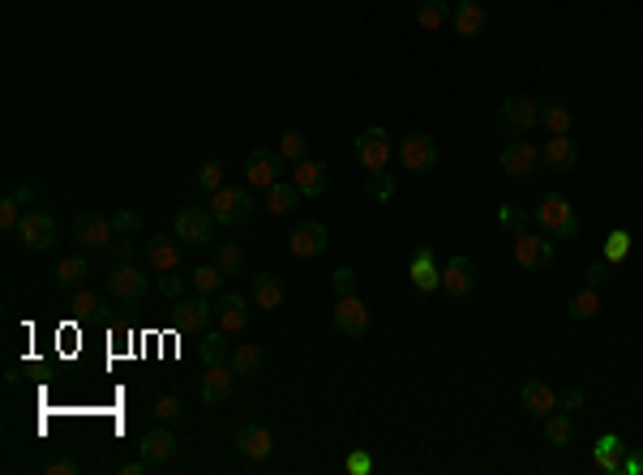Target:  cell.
Segmentation results:
<instances>
[{"instance_id": "1", "label": "cell", "mask_w": 643, "mask_h": 475, "mask_svg": "<svg viewBox=\"0 0 643 475\" xmlns=\"http://www.w3.org/2000/svg\"><path fill=\"white\" fill-rule=\"evenodd\" d=\"M532 214H536V223H541L544 236H553V240H575L579 236V214H575V206H570L562 193H544Z\"/></svg>"}, {"instance_id": "2", "label": "cell", "mask_w": 643, "mask_h": 475, "mask_svg": "<svg viewBox=\"0 0 643 475\" xmlns=\"http://www.w3.org/2000/svg\"><path fill=\"white\" fill-rule=\"evenodd\" d=\"M172 236L185 249H202V244H215V214L202 210V206H180L172 218Z\"/></svg>"}, {"instance_id": "3", "label": "cell", "mask_w": 643, "mask_h": 475, "mask_svg": "<svg viewBox=\"0 0 643 475\" xmlns=\"http://www.w3.org/2000/svg\"><path fill=\"white\" fill-rule=\"evenodd\" d=\"M497 124H502L511 138H523V133H532V129L541 124V103L528 99V95L502 99V107H497Z\"/></svg>"}, {"instance_id": "4", "label": "cell", "mask_w": 643, "mask_h": 475, "mask_svg": "<svg viewBox=\"0 0 643 475\" xmlns=\"http://www.w3.org/2000/svg\"><path fill=\"white\" fill-rule=\"evenodd\" d=\"M399 163H403V171H412V176L433 171V167H438V142H433L425 129L408 133V138L399 142Z\"/></svg>"}, {"instance_id": "5", "label": "cell", "mask_w": 643, "mask_h": 475, "mask_svg": "<svg viewBox=\"0 0 643 475\" xmlns=\"http://www.w3.org/2000/svg\"><path fill=\"white\" fill-rule=\"evenodd\" d=\"M210 214H215V223L223 227H232V223H249L253 218V197L245 189H215L210 193Z\"/></svg>"}, {"instance_id": "6", "label": "cell", "mask_w": 643, "mask_h": 475, "mask_svg": "<svg viewBox=\"0 0 643 475\" xmlns=\"http://www.w3.org/2000/svg\"><path fill=\"white\" fill-rule=\"evenodd\" d=\"M147 291H150V279L142 274V270H133V262L112 265V270H107V296H116L121 305H138Z\"/></svg>"}, {"instance_id": "7", "label": "cell", "mask_w": 643, "mask_h": 475, "mask_svg": "<svg viewBox=\"0 0 643 475\" xmlns=\"http://www.w3.org/2000/svg\"><path fill=\"white\" fill-rule=\"evenodd\" d=\"M18 240H22L26 249H35V253H44L56 244V218L48 210H26L22 223H18Z\"/></svg>"}, {"instance_id": "8", "label": "cell", "mask_w": 643, "mask_h": 475, "mask_svg": "<svg viewBox=\"0 0 643 475\" xmlns=\"http://www.w3.org/2000/svg\"><path fill=\"white\" fill-rule=\"evenodd\" d=\"M391 133L386 129H365L361 138H356V159H361V167L365 171H382V167L391 163Z\"/></svg>"}, {"instance_id": "9", "label": "cell", "mask_w": 643, "mask_h": 475, "mask_svg": "<svg viewBox=\"0 0 643 475\" xmlns=\"http://www.w3.org/2000/svg\"><path fill=\"white\" fill-rule=\"evenodd\" d=\"M497 167L506 171V176H532L536 167H541V150L532 142H523V138H515V142H506L502 146V154H497Z\"/></svg>"}, {"instance_id": "10", "label": "cell", "mask_w": 643, "mask_h": 475, "mask_svg": "<svg viewBox=\"0 0 643 475\" xmlns=\"http://www.w3.org/2000/svg\"><path fill=\"white\" fill-rule=\"evenodd\" d=\"M74 240L82 249H107V244H116V227H112V218H103V214H77Z\"/></svg>"}, {"instance_id": "11", "label": "cell", "mask_w": 643, "mask_h": 475, "mask_svg": "<svg viewBox=\"0 0 643 475\" xmlns=\"http://www.w3.org/2000/svg\"><path fill=\"white\" fill-rule=\"evenodd\" d=\"M335 330L347 334V338H361L369 330V305L361 296H339L335 300Z\"/></svg>"}, {"instance_id": "12", "label": "cell", "mask_w": 643, "mask_h": 475, "mask_svg": "<svg viewBox=\"0 0 643 475\" xmlns=\"http://www.w3.org/2000/svg\"><path fill=\"white\" fill-rule=\"evenodd\" d=\"M326 244H330V232H326V223H318V218H305L297 232L288 236V249H292V257H300V262L318 257Z\"/></svg>"}, {"instance_id": "13", "label": "cell", "mask_w": 643, "mask_h": 475, "mask_svg": "<svg viewBox=\"0 0 643 475\" xmlns=\"http://www.w3.org/2000/svg\"><path fill=\"white\" fill-rule=\"evenodd\" d=\"M279 171H283V154L279 150H253L245 159V180L249 185H258V189H271L274 180H279Z\"/></svg>"}, {"instance_id": "14", "label": "cell", "mask_w": 643, "mask_h": 475, "mask_svg": "<svg viewBox=\"0 0 643 475\" xmlns=\"http://www.w3.org/2000/svg\"><path fill=\"white\" fill-rule=\"evenodd\" d=\"M472 287H476V265H472V257H450V262L442 265V291L446 296H472Z\"/></svg>"}, {"instance_id": "15", "label": "cell", "mask_w": 643, "mask_h": 475, "mask_svg": "<svg viewBox=\"0 0 643 475\" xmlns=\"http://www.w3.org/2000/svg\"><path fill=\"white\" fill-rule=\"evenodd\" d=\"M138 450H142V458L150 463V471H155V467H168V463L176 458V437L168 432V424H159V428H150L147 437H142Z\"/></svg>"}, {"instance_id": "16", "label": "cell", "mask_w": 643, "mask_h": 475, "mask_svg": "<svg viewBox=\"0 0 643 475\" xmlns=\"http://www.w3.org/2000/svg\"><path fill=\"white\" fill-rule=\"evenodd\" d=\"M541 163L553 167V171H575V163H579V146H575V138H570V133H553L541 150Z\"/></svg>"}, {"instance_id": "17", "label": "cell", "mask_w": 643, "mask_h": 475, "mask_svg": "<svg viewBox=\"0 0 643 475\" xmlns=\"http://www.w3.org/2000/svg\"><path fill=\"white\" fill-rule=\"evenodd\" d=\"M515 262H520L523 270H544V265L553 262V244L532 236V232H523V236H515Z\"/></svg>"}, {"instance_id": "18", "label": "cell", "mask_w": 643, "mask_h": 475, "mask_svg": "<svg viewBox=\"0 0 643 475\" xmlns=\"http://www.w3.org/2000/svg\"><path fill=\"white\" fill-rule=\"evenodd\" d=\"M236 450H241V458H249V463H262V458H271L274 437L262 424H245L236 432Z\"/></svg>"}, {"instance_id": "19", "label": "cell", "mask_w": 643, "mask_h": 475, "mask_svg": "<svg viewBox=\"0 0 643 475\" xmlns=\"http://www.w3.org/2000/svg\"><path fill=\"white\" fill-rule=\"evenodd\" d=\"M210 309H215V305H210L202 291L189 296V300H176V326H180V330H206V326H210Z\"/></svg>"}, {"instance_id": "20", "label": "cell", "mask_w": 643, "mask_h": 475, "mask_svg": "<svg viewBox=\"0 0 643 475\" xmlns=\"http://www.w3.org/2000/svg\"><path fill=\"white\" fill-rule=\"evenodd\" d=\"M232 381H236V373H232L227 364H210V368H206V377H202V403L219 407L223 399L232 394Z\"/></svg>"}, {"instance_id": "21", "label": "cell", "mask_w": 643, "mask_h": 475, "mask_svg": "<svg viewBox=\"0 0 643 475\" xmlns=\"http://www.w3.org/2000/svg\"><path fill=\"white\" fill-rule=\"evenodd\" d=\"M292 185H297L305 197H322V193H326V163H318V159L292 163Z\"/></svg>"}, {"instance_id": "22", "label": "cell", "mask_w": 643, "mask_h": 475, "mask_svg": "<svg viewBox=\"0 0 643 475\" xmlns=\"http://www.w3.org/2000/svg\"><path fill=\"white\" fill-rule=\"evenodd\" d=\"M219 326H223V334H241L249 326V305H245V296H236V291H223L219 296Z\"/></svg>"}, {"instance_id": "23", "label": "cell", "mask_w": 643, "mask_h": 475, "mask_svg": "<svg viewBox=\"0 0 643 475\" xmlns=\"http://www.w3.org/2000/svg\"><path fill=\"white\" fill-rule=\"evenodd\" d=\"M450 26H455L459 39H476V35L485 30V9H480V0H459V9L450 13Z\"/></svg>"}, {"instance_id": "24", "label": "cell", "mask_w": 643, "mask_h": 475, "mask_svg": "<svg viewBox=\"0 0 643 475\" xmlns=\"http://www.w3.org/2000/svg\"><path fill=\"white\" fill-rule=\"evenodd\" d=\"M520 403H523V411H528V416H536V420H541V416H549V411H558V394H553L544 381H528V385L520 390Z\"/></svg>"}, {"instance_id": "25", "label": "cell", "mask_w": 643, "mask_h": 475, "mask_svg": "<svg viewBox=\"0 0 643 475\" xmlns=\"http://www.w3.org/2000/svg\"><path fill=\"white\" fill-rule=\"evenodd\" d=\"M180 249H185V244H180V240H150L147 244V262H150V270H155V274H163V270H176V265H180Z\"/></svg>"}, {"instance_id": "26", "label": "cell", "mask_w": 643, "mask_h": 475, "mask_svg": "<svg viewBox=\"0 0 643 475\" xmlns=\"http://www.w3.org/2000/svg\"><path fill=\"white\" fill-rule=\"evenodd\" d=\"M253 305L258 309H283V287H279V279L274 274H253Z\"/></svg>"}, {"instance_id": "27", "label": "cell", "mask_w": 643, "mask_h": 475, "mask_svg": "<svg viewBox=\"0 0 643 475\" xmlns=\"http://www.w3.org/2000/svg\"><path fill=\"white\" fill-rule=\"evenodd\" d=\"M544 437H549V446L567 450L570 441H575V420H570V411H549V416H544Z\"/></svg>"}, {"instance_id": "28", "label": "cell", "mask_w": 643, "mask_h": 475, "mask_svg": "<svg viewBox=\"0 0 643 475\" xmlns=\"http://www.w3.org/2000/svg\"><path fill=\"white\" fill-rule=\"evenodd\" d=\"M262 364H266V352H262L258 343H241V347L232 352V373H236V377H253Z\"/></svg>"}, {"instance_id": "29", "label": "cell", "mask_w": 643, "mask_h": 475, "mask_svg": "<svg viewBox=\"0 0 643 475\" xmlns=\"http://www.w3.org/2000/svg\"><path fill=\"white\" fill-rule=\"evenodd\" d=\"M300 197H305V193H300L297 185H279V180H274L271 189H266V210L271 214H292L300 206Z\"/></svg>"}, {"instance_id": "30", "label": "cell", "mask_w": 643, "mask_h": 475, "mask_svg": "<svg viewBox=\"0 0 643 475\" xmlns=\"http://www.w3.org/2000/svg\"><path fill=\"white\" fill-rule=\"evenodd\" d=\"M198 360L210 368V364H227V338H223V330H206L198 343Z\"/></svg>"}, {"instance_id": "31", "label": "cell", "mask_w": 643, "mask_h": 475, "mask_svg": "<svg viewBox=\"0 0 643 475\" xmlns=\"http://www.w3.org/2000/svg\"><path fill=\"white\" fill-rule=\"evenodd\" d=\"M86 274H91V262H86V257H65V262L52 270V283L56 287H77Z\"/></svg>"}, {"instance_id": "32", "label": "cell", "mask_w": 643, "mask_h": 475, "mask_svg": "<svg viewBox=\"0 0 643 475\" xmlns=\"http://www.w3.org/2000/svg\"><path fill=\"white\" fill-rule=\"evenodd\" d=\"M446 22H450L446 0H421V9H417V26H421V30H442Z\"/></svg>"}, {"instance_id": "33", "label": "cell", "mask_w": 643, "mask_h": 475, "mask_svg": "<svg viewBox=\"0 0 643 475\" xmlns=\"http://www.w3.org/2000/svg\"><path fill=\"white\" fill-rule=\"evenodd\" d=\"M541 124L549 133H570L575 116H570V107H562V103H541Z\"/></svg>"}, {"instance_id": "34", "label": "cell", "mask_w": 643, "mask_h": 475, "mask_svg": "<svg viewBox=\"0 0 643 475\" xmlns=\"http://www.w3.org/2000/svg\"><path fill=\"white\" fill-rule=\"evenodd\" d=\"M528 218H532V214L523 210V206H515V202H502V206H497V223H502L511 236H523V232H528Z\"/></svg>"}, {"instance_id": "35", "label": "cell", "mask_w": 643, "mask_h": 475, "mask_svg": "<svg viewBox=\"0 0 643 475\" xmlns=\"http://www.w3.org/2000/svg\"><path fill=\"white\" fill-rule=\"evenodd\" d=\"M596 309H600L596 287H583V291H575V296H570V317H575V321H588V317H596Z\"/></svg>"}, {"instance_id": "36", "label": "cell", "mask_w": 643, "mask_h": 475, "mask_svg": "<svg viewBox=\"0 0 643 475\" xmlns=\"http://www.w3.org/2000/svg\"><path fill=\"white\" fill-rule=\"evenodd\" d=\"M412 283L421 287V291H433V287L442 283V274L433 270V262H429V249H421L417 253V265H412Z\"/></svg>"}, {"instance_id": "37", "label": "cell", "mask_w": 643, "mask_h": 475, "mask_svg": "<svg viewBox=\"0 0 643 475\" xmlns=\"http://www.w3.org/2000/svg\"><path fill=\"white\" fill-rule=\"evenodd\" d=\"M365 193H369L373 202H391L395 197V176L382 167V171H369V180H365Z\"/></svg>"}, {"instance_id": "38", "label": "cell", "mask_w": 643, "mask_h": 475, "mask_svg": "<svg viewBox=\"0 0 643 475\" xmlns=\"http://www.w3.org/2000/svg\"><path fill=\"white\" fill-rule=\"evenodd\" d=\"M194 287H198L202 296H219V291H223V270L215 262L198 265V270H194Z\"/></svg>"}, {"instance_id": "39", "label": "cell", "mask_w": 643, "mask_h": 475, "mask_svg": "<svg viewBox=\"0 0 643 475\" xmlns=\"http://www.w3.org/2000/svg\"><path fill=\"white\" fill-rule=\"evenodd\" d=\"M274 150H279L283 159H292V163H300V159H305V150H309V138H305L300 129H288V133L279 138V146H274Z\"/></svg>"}, {"instance_id": "40", "label": "cell", "mask_w": 643, "mask_h": 475, "mask_svg": "<svg viewBox=\"0 0 643 475\" xmlns=\"http://www.w3.org/2000/svg\"><path fill=\"white\" fill-rule=\"evenodd\" d=\"M223 171H227V167H223L219 159L202 163V167H198V176H194V185H198V193H215V189H223Z\"/></svg>"}, {"instance_id": "41", "label": "cell", "mask_w": 643, "mask_h": 475, "mask_svg": "<svg viewBox=\"0 0 643 475\" xmlns=\"http://www.w3.org/2000/svg\"><path fill=\"white\" fill-rule=\"evenodd\" d=\"M618 450H622L618 437H600V441H596V463H600L605 471H618Z\"/></svg>"}, {"instance_id": "42", "label": "cell", "mask_w": 643, "mask_h": 475, "mask_svg": "<svg viewBox=\"0 0 643 475\" xmlns=\"http://www.w3.org/2000/svg\"><path fill=\"white\" fill-rule=\"evenodd\" d=\"M112 227H116V240H133L142 232V218L133 210H121V214H112Z\"/></svg>"}, {"instance_id": "43", "label": "cell", "mask_w": 643, "mask_h": 475, "mask_svg": "<svg viewBox=\"0 0 643 475\" xmlns=\"http://www.w3.org/2000/svg\"><path fill=\"white\" fill-rule=\"evenodd\" d=\"M74 313H77V317H95V313H103V296H99V291H77V296H74Z\"/></svg>"}, {"instance_id": "44", "label": "cell", "mask_w": 643, "mask_h": 475, "mask_svg": "<svg viewBox=\"0 0 643 475\" xmlns=\"http://www.w3.org/2000/svg\"><path fill=\"white\" fill-rule=\"evenodd\" d=\"M18 223H22V206H18V197L9 193V197L0 202V227H4V232H18Z\"/></svg>"}, {"instance_id": "45", "label": "cell", "mask_w": 643, "mask_h": 475, "mask_svg": "<svg viewBox=\"0 0 643 475\" xmlns=\"http://www.w3.org/2000/svg\"><path fill=\"white\" fill-rule=\"evenodd\" d=\"M215 265H219L223 274H236V270H241V249H236V244H219V253H215Z\"/></svg>"}, {"instance_id": "46", "label": "cell", "mask_w": 643, "mask_h": 475, "mask_svg": "<svg viewBox=\"0 0 643 475\" xmlns=\"http://www.w3.org/2000/svg\"><path fill=\"white\" fill-rule=\"evenodd\" d=\"M180 416H185V411H180V399H172V394L155 403V420H159V424H176Z\"/></svg>"}, {"instance_id": "47", "label": "cell", "mask_w": 643, "mask_h": 475, "mask_svg": "<svg viewBox=\"0 0 643 475\" xmlns=\"http://www.w3.org/2000/svg\"><path fill=\"white\" fill-rule=\"evenodd\" d=\"M626 253H631V236H626V232H614V236L605 240V257H609V262H622Z\"/></svg>"}, {"instance_id": "48", "label": "cell", "mask_w": 643, "mask_h": 475, "mask_svg": "<svg viewBox=\"0 0 643 475\" xmlns=\"http://www.w3.org/2000/svg\"><path fill=\"white\" fill-rule=\"evenodd\" d=\"M330 283H335V296H356V270H352V265L335 270V274H330Z\"/></svg>"}, {"instance_id": "49", "label": "cell", "mask_w": 643, "mask_h": 475, "mask_svg": "<svg viewBox=\"0 0 643 475\" xmlns=\"http://www.w3.org/2000/svg\"><path fill=\"white\" fill-rule=\"evenodd\" d=\"M609 274H614V262H596V265H588V270H583V283H588V287H605V283H609Z\"/></svg>"}, {"instance_id": "50", "label": "cell", "mask_w": 643, "mask_h": 475, "mask_svg": "<svg viewBox=\"0 0 643 475\" xmlns=\"http://www.w3.org/2000/svg\"><path fill=\"white\" fill-rule=\"evenodd\" d=\"M159 291H163V296H176V300H180V291H185V279H180L176 270H163V274H159Z\"/></svg>"}, {"instance_id": "51", "label": "cell", "mask_w": 643, "mask_h": 475, "mask_svg": "<svg viewBox=\"0 0 643 475\" xmlns=\"http://www.w3.org/2000/svg\"><path fill=\"white\" fill-rule=\"evenodd\" d=\"M133 253H138V249H133V240H116V244H112V265L133 262Z\"/></svg>"}, {"instance_id": "52", "label": "cell", "mask_w": 643, "mask_h": 475, "mask_svg": "<svg viewBox=\"0 0 643 475\" xmlns=\"http://www.w3.org/2000/svg\"><path fill=\"white\" fill-rule=\"evenodd\" d=\"M82 467H77V458H56V463H48V475H77Z\"/></svg>"}, {"instance_id": "53", "label": "cell", "mask_w": 643, "mask_h": 475, "mask_svg": "<svg viewBox=\"0 0 643 475\" xmlns=\"http://www.w3.org/2000/svg\"><path fill=\"white\" fill-rule=\"evenodd\" d=\"M558 407H562V411H579V407H583V390H567V394H558Z\"/></svg>"}, {"instance_id": "54", "label": "cell", "mask_w": 643, "mask_h": 475, "mask_svg": "<svg viewBox=\"0 0 643 475\" xmlns=\"http://www.w3.org/2000/svg\"><path fill=\"white\" fill-rule=\"evenodd\" d=\"M347 471H373V458L369 454H352V458H347Z\"/></svg>"}, {"instance_id": "55", "label": "cell", "mask_w": 643, "mask_h": 475, "mask_svg": "<svg viewBox=\"0 0 643 475\" xmlns=\"http://www.w3.org/2000/svg\"><path fill=\"white\" fill-rule=\"evenodd\" d=\"M13 197H18V206H30V202H35V185H18Z\"/></svg>"}, {"instance_id": "56", "label": "cell", "mask_w": 643, "mask_h": 475, "mask_svg": "<svg viewBox=\"0 0 643 475\" xmlns=\"http://www.w3.org/2000/svg\"><path fill=\"white\" fill-rule=\"evenodd\" d=\"M121 471H124V475H147V471H150V463H147V458H138V463H124Z\"/></svg>"}]
</instances>
